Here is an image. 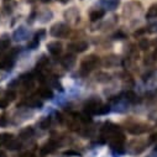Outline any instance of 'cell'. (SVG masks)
Wrapping results in <instances>:
<instances>
[{"mask_svg":"<svg viewBox=\"0 0 157 157\" xmlns=\"http://www.w3.org/2000/svg\"><path fill=\"white\" fill-rule=\"evenodd\" d=\"M99 57L95 56V55H89L88 57H86L82 62H81V69L86 73H89L92 72L93 69H95L98 66H99Z\"/></svg>","mask_w":157,"mask_h":157,"instance_id":"1","label":"cell"},{"mask_svg":"<svg viewBox=\"0 0 157 157\" xmlns=\"http://www.w3.org/2000/svg\"><path fill=\"white\" fill-rule=\"evenodd\" d=\"M41 2H42V3H50L51 0H41Z\"/></svg>","mask_w":157,"mask_h":157,"instance_id":"41","label":"cell"},{"mask_svg":"<svg viewBox=\"0 0 157 157\" xmlns=\"http://www.w3.org/2000/svg\"><path fill=\"white\" fill-rule=\"evenodd\" d=\"M117 63H119V59H117V57H115V56L106 57V59H105V64L109 66V67L115 66V64H117Z\"/></svg>","mask_w":157,"mask_h":157,"instance_id":"24","label":"cell"},{"mask_svg":"<svg viewBox=\"0 0 157 157\" xmlns=\"http://www.w3.org/2000/svg\"><path fill=\"white\" fill-rule=\"evenodd\" d=\"M120 4V0H100L99 5L108 10H115Z\"/></svg>","mask_w":157,"mask_h":157,"instance_id":"8","label":"cell"},{"mask_svg":"<svg viewBox=\"0 0 157 157\" xmlns=\"http://www.w3.org/2000/svg\"><path fill=\"white\" fill-rule=\"evenodd\" d=\"M109 106L108 105H101L100 108H99V110H98V114L99 115H103V114H106V113H109Z\"/></svg>","mask_w":157,"mask_h":157,"instance_id":"30","label":"cell"},{"mask_svg":"<svg viewBox=\"0 0 157 157\" xmlns=\"http://www.w3.org/2000/svg\"><path fill=\"white\" fill-rule=\"evenodd\" d=\"M56 148H57V142L51 139V140H48V141L41 147V152H42L44 155H48V153H52Z\"/></svg>","mask_w":157,"mask_h":157,"instance_id":"9","label":"cell"},{"mask_svg":"<svg viewBox=\"0 0 157 157\" xmlns=\"http://www.w3.org/2000/svg\"><path fill=\"white\" fill-rule=\"evenodd\" d=\"M33 135V129L32 128H26L25 130H22L21 132H20V136L22 137V139H29L30 136H32Z\"/></svg>","mask_w":157,"mask_h":157,"instance_id":"22","label":"cell"},{"mask_svg":"<svg viewBox=\"0 0 157 157\" xmlns=\"http://www.w3.org/2000/svg\"><path fill=\"white\" fill-rule=\"evenodd\" d=\"M101 132H103L104 137H109L110 139L114 135L120 132V128L117 125H115V124H113V123H105L103 125V128H101Z\"/></svg>","mask_w":157,"mask_h":157,"instance_id":"4","label":"cell"},{"mask_svg":"<svg viewBox=\"0 0 157 157\" xmlns=\"http://www.w3.org/2000/svg\"><path fill=\"white\" fill-rule=\"evenodd\" d=\"M0 157H6V155H5L3 151H0Z\"/></svg>","mask_w":157,"mask_h":157,"instance_id":"40","label":"cell"},{"mask_svg":"<svg viewBox=\"0 0 157 157\" xmlns=\"http://www.w3.org/2000/svg\"><path fill=\"white\" fill-rule=\"evenodd\" d=\"M148 46H150V42H148V40L147 38H142V40H140V42H139V47L141 48V50H147L148 48Z\"/></svg>","mask_w":157,"mask_h":157,"instance_id":"26","label":"cell"},{"mask_svg":"<svg viewBox=\"0 0 157 157\" xmlns=\"http://www.w3.org/2000/svg\"><path fill=\"white\" fill-rule=\"evenodd\" d=\"M53 86H55V88H56V89H58V90H61V92L63 90V88H62V86H61V83H59V82H57L56 79L53 81Z\"/></svg>","mask_w":157,"mask_h":157,"instance_id":"36","label":"cell"},{"mask_svg":"<svg viewBox=\"0 0 157 157\" xmlns=\"http://www.w3.org/2000/svg\"><path fill=\"white\" fill-rule=\"evenodd\" d=\"M6 148H9V150H19L20 147H21V142L19 141V140H15V139H11L6 145Z\"/></svg>","mask_w":157,"mask_h":157,"instance_id":"17","label":"cell"},{"mask_svg":"<svg viewBox=\"0 0 157 157\" xmlns=\"http://www.w3.org/2000/svg\"><path fill=\"white\" fill-rule=\"evenodd\" d=\"M104 15H105V11H104V10H101V9H98V10H93V11L90 13L89 19H90V21L95 22V21L100 20V19H101Z\"/></svg>","mask_w":157,"mask_h":157,"instance_id":"13","label":"cell"},{"mask_svg":"<svg viewBox=\"0 0 157 157\" xmlns=\"http://www.w3.org/2000/svg\"><path fill=\"white\" fill-rule=\"evenodd\" d=\"M11 139H14V135H13V134H9V132H3V134H0V146L6 145Z\"/></svg>","mask_w":157,"mask_h":157,"instance_id":"16","label":"cell"},{"mask_svg":"<svg viewBox=\"0 0 157 157\" xmlns=\"http://www.w3.org/2000/svg\"><path fill=\"white\" fill-rule=\"evenodd\" d=\"M150 141L151 142H157V132H155V134H152L150 136Z\"/></svg>","mask_w":157,"mask_h":157,"instance_id":"37","label":"cell"},{"mask_svg":"<svg viewBox=\"0 0 157 157\" xmlns=\"http://www.w3.org/2000/svg\"><path fill=\"white\" fill-rule=\"evenodd\" d=\"M125 97H126V100L130 101V103H136V101H137L136 94H135L134 92H131V90H128V92L125 93Z\"/></svg>","mask_w":157,"mask_h":157,"instance_id":"21","label":"cell"},{"mask_svg":"<svg viewBox=\"0 0 157 157\" xmlns=\"http://www.w3.org/2000/svg\"><path fill=\"white\" fill-rule=\"evenodd\" d=\"M61 63H62V66H63L64 68L69 69V68H72V67L74 66V63H75V57H74L73 55H66V56L62 58Z\"/></svg>","mask_w":157,"mask_h":157,"instance_id":"11","label":"cell"},{"mask_svg":"<svg viewBox=\"0 0 157 157\" xmlns=\"http://www.w3.org/2000/svg\"><path fill=\"white\" fill-rule=\"evenodd\" d=\"M114 38H115V40H123V38H126V35L123 33L121 31H119V32H116L114 35Z\"/></svg>","mask_w":157,"mask_h":157,"instance_id":"33","label":"cell"},{"mask_svg":"<svg viewBox=\"0 0 157 157\" xmlns=\"http://www.w3.org/2000/svg\"><path fill=\"white\" fill-rule=\"evenodd\" d=\"M147 130H148V126L145 124H135L128 129V131L132 135H141V134L146 132Z\"/></svg>","mask_w":157,"mask_h":157,"instance_id":"6","label":"cell"},{"mask_svg":"<svg viewBox=\"0 0 157 157\" xmlns=\"http://www.w3.org/2000/svg\"><path fill=\"white\" fill-rule=\"evenodd\" d=\"M146 17H147V19H155V17H157V3L152 4V5L147 9Z\"/></svg>","mask_w":157,"mask_h":157,"instance_id":"14","label":"cell"},{"mask_svg":"<svg viewBox=\"0 0 157 157\" xmlns=\"http://www.w3.org/2000/svg\"><path fill=\"white\" fill-rule=\"evenodd\" d=\"M47 62H48V59H47L45 56H42V58L40 59V62L37 63V68H38V69H41L44 66H46V64H47Z\"/></svg>","mask_w":157,"mask_h":157,"instance_id":"29","label":"cell"},{"mask_svg":"<svg viewBox=\"0 0 157 157\" xmlns=\"http://www.w3.org/2000/svg\"><path fill=\"white\" fill-rule=\"evenodd\" d=\"M21 157H35V156H33L32 153H29V152H27V153H24Z\"/></svg>","mask_w":157,"mask_h":157,"instance_id":"38","label":"cell"},{"mask_svg":"<svg viewBox=\"0 0 157 157\" xmlns=\"http://www.w3.org/2000/svg\"><path fill=\"white\" fill-rule=\"evenodd\" d=\"M30 106H32V108H38L40 109L41 106H42V103L40 101V100H37V99H35V98H32L31 100H30Z\"/></svg>","mask_w":157,"mask_h":157,"instance_id":"27","label":"cell"},{"mask_svg":"<svg viewBox=\"0 0 157 157\" xmlns=\"http://www.w3.org/2000/svg\"><path fill=\"white\" fill-rule=\"evenodd\" d=\"M87 48H88V42L86 41H74L68 45V50L75 53H82L87 51Z\"/></svg>","mask_w":157,"mask_h":157,"instance_id":"5","label":"cell"},{"mask_svg":"<svg viewBox=\"0 0 157 157\" xmlns=\"http://www.w3.org/2000/svg\"><path fill=\"white\" fill-rule=\"evenodd\" d=\"M68 32H69V27L64 22H57L50 30V33L53 37H66Z\"/></svg>","mask_w":157,"mask_h":157,"instance_id":"2","label":"cell"},{"mask_svg":"<svg viewBox=\"0 0 157 157\" xmlns=\"http://www.w3.org/2000/svg\"><path fill=\"white\" fill-rule=\"evenodd\" d=\"M37 93H38V95H40L41 98H44V99H52L53 98V92L48 87H41L40 89H38Z\"/></svg>","mask_w":157,"mask_h":157,"instance_id":"12","label":"cell"},{"mask_svg":"<svg viewBox=\"0 0 157 157\" xmlns=\"http://www.w3.org/2000/svg\"><path fill=\"white\" fill-rule=\"evenodd\" d=\"M50 126H51V117H48V116L44 117V119L41 120V123H40V128L44 129V130H46V129H48Z\"/></svg>","mask_w":157,"mask_h":157,"instance_id":"20","label":"cell"},{"mask_svg":"<svg viewBox=\"0 0 157 157\" xmlns=\"http://www.w3.org/2000/svg\"><path fill=\"white\" fill-rule=\"evenodd\" d=\"M14 63H15V59L13 57H6L3 61H0V69H3V71H10L14 67Z\"/></svg>","mask_w":157,"mask_h":157,"instance_id":"10","label":"cell"},{"mask_svg":"<svg viewBox=\"0 0 157 157\" xmlns=\"http://www.w3.org/2000/svg\"><path fill=\"white\" fill-rule=\"evenodd\" d=\"M97 81L100 82V83L109 82V81H110V75H109L108 73H103V72H100V73H98V75H97Z\"/></svg>","mask_w":157,"mask_h":157,"instance_id":"19","label":"cell"},{"mask_svg":"<svg viewBox=\"0 0 157 157\" xmlns=\"http://www.w3.org/2000/svg\"><path fill=\"white\" fill-rule=\"evenodd\" d=\"M47 48H48V52L53 56H58L61 55L62 52V44L58 42V41H52L47 45Z\"/></svg>","mask_w":157,"mask_h":157,"instance_id":"7","label":"cell"},{"mask_svg":"<svg viewBox=\"0 0 157 157\" xmlns=\"http://www.w3.org/2000/svg\"><path fill=\"white\" fill-rule=\"evenodd\" d=\"M9 46H10V38L8 36H3L0 38V52L5 51Z\"/></svg>","mask_w":157,"mask_h":157,"instance_id":"18","label":"cell"},{"mask_svg":"<svg viewBox=\"0 0 157 157\" xmlns=\"http://www.w3.org/2000/svg\"><path fill=\"white\" fill-rule=\"evenodd\" d=\"M38 42H40V41H37L36 38H33V40H32L27 46H29V48H30V50H35V48L38 46Z\"/></svg>","mask_w":157,"mask_h":157,"instance_id":"31","label":"cell"},{"mask_svg":"<svg viewBox=\"0 0 157 157\" xmlns=\"http://www.w3.org/2000/svg\"><path fill=\"white\" fill-rule=\"evenodd\" d=\"M78 119H79L81 121H83V123H90V121H92V117L89 116V114H88V113L78 115Z\"/></svg>","mask_w":157,"mask_h":157,"instance_id":"25","label":"cell"},{"mask_svg":"<svg viewBox=\"0 0 157 157\" xmlns=\"http://www.w3.org/2000/svg\"><path fill=\"white\" fill-rule=\"evenodd\" d=\"M58 2H59V3H62V4H67V3L69 2V0H58Z\"/></svg>","mask_w":157,"mask_h":157,"instance_id":"39","label":"cell"},{"mask_svg":"<svg viewBox=\"0 0 157 157\" xmlns=\"http://www.w3.org/2000/svg\"><path fill=\"white\" fill-rule=\"evenodd\" d=\"M15 98H16L15 92H13V90L6 92V94H5V99H6L9 103H10V101H13V100H15Z\"/></svg>","mask_w":157,"mask_h":157,"instance_id":"28","label":"cell"},{"mask_svg":"<svg viewBox=\"0 0 157 157\" xmlns=\"http://www.w3.org/2000/svg\"><path fill=\"white\" fill-rule=\"evenodd\" d=\"M14 37H15V40H16V41H19V40H24V38H25V30H24V27H20L17 31H15Z\"/></svg>","mask_w":157,"mask_h":157,"instance_id":"23","label":"cell"},{"mask_svg":"<svg viewBox=\"0 0 157 157\" xmlns=\"http://www.w3.org/2000/svg\"><path fill=\"white\" fill-rule=\"evenodd\" d=\"M103 105V103L98 98H90L86 104H84V110L88 114H98L99 108Z\"/></svg>","mask_w":157,"mask_h":157,"instance_id":"3","label":"cell"},{"mask_svg":"<svg viewBox=\"0 0 157 157\" xmlns=\"http://www.w3.org/2000/svg\"><path fill=\"white\" fill-rule=\"evenodd\" d=\"M9 105V101L4 98V99H0V109H5Z\"/></svg>","mask_w":157,"mask_h":157,"instance_id":"34","label":"cell"},{"mask_svg":"<svg viewBox=\"0 0 157 157\" xmlns=\"http://www.w3.org/2000/svg\"><path fill=\"white\" fill-rule=\"evenodd\" d=\"M45 33H46V31H45V30H40V31H38V32L35 35V38H36L37 41H40L41 38L45 36Z\"/></svg>","mask_w":157,"mask_h":157,"instance_id":"32","label":"cell"},{"mask_svg":"<svg viewBox=\"0 0 157 157\" xmlns=\"http://www.w3.org/2000/svg\"><path fill=\"white\" fill-rule=\"evenodd\" d=\"M64 155H66V156H79V153L75 152V151H72V150L64 151Z\"/></svg>","mask_w":157,"mask_h":157,"instance_id":"35","label":"cell"},{"mask_svg":"<svg viewBox=\"0 0 157 157\" xmlns=\"http://www.w3.org/2000/svg\"><path fill=\"white\" fill-rule=\"evenodd\" d=\"M64 16L68 19L69 17V20H79V14H78V11L75 10V8H72V9H69L68 11H66V14H64Z\"/></svg>","mask_w":157,"mask_h":157,"instance_id":"15","label":"cell"}]
</instances>
